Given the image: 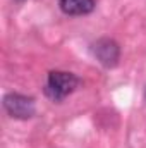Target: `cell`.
Masks as SVG:
<instances>
[{
  "mask_svg": "<svg viewBox=\"0 0 146 148\" xmlns=\"http://www.w3.org/2000/svg\"><path fill=\"white\" fill-rule=\"evenodd\" d=\"M3 109L9 112V115L16 119H29L35 115L36 105H35V98L31 97L19 95V93H9L3 98Z\"/></svg>",
  "mask_w": 146,
  "mask_h": 148,
  "instance_id": "obj_2",
  "label": "cell"
},
{
  "mask_svg": "<svg viewBox=\"0 0 146 148\" xmlns=\"http://www.w3.org/2000/svg\"><path fill=\"white\" fill-rule=\"evenodd\" d=\"M93 53H95V57H96L105 67H113V66H117L119 57H120L119 45H117L113 40H108V38L98 40V41L93 45Z\"/></svg>",
  "mask_w": 146,
  "mask_h": 148,
  "instance_id": "obj_3",
  "label": "cell"
},
{
  "mask_svg": "<svg viewBox=\"0 0 146 148\" xmlns=\"http://www.w3.org/2000/svg\"><path fill=\"white\" fill-rule=\"evenodd\" d=\"M62 12L69 16H84L95 9V0H60Z\"/></svg>",
  "mask_w": 146,
  "mask_h": 148,
  "instance_id": "obj_4",
  "label": "cell"
},
{
  "mask_svg": "<svg viewBox=\"0 0 146 148\" xmlns=\"http://www.w3.org/2000/svg\"><path fill=\"white\" fill-rule=\"evenodd\" d=\"M77 84H79V79L74 74L64 73V71H52L48 74L45 91L52 100L59 102V100H64L67 95H71L77 88Z\"/></svg>",
  "mask_w": 146,
  "mask_h": 148,
  "instance_id": "obj_1",
  "label": "cell"
}]
</instances>
